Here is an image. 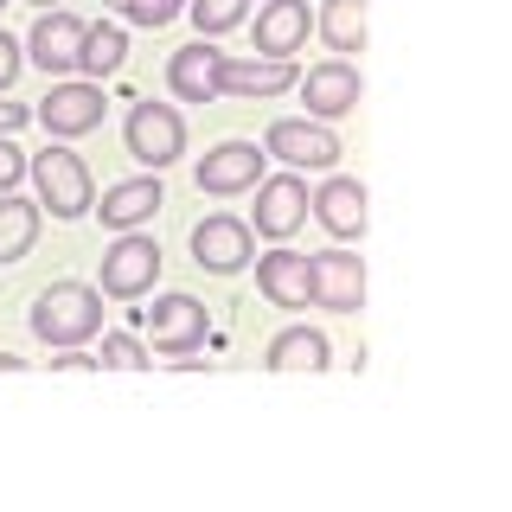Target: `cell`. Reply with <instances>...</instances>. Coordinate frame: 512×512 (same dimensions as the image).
I'll use <instances>...</instances> for the list:
<instances>
[{
    "label": "cell",
    "mask_w": 512,
    "mask_h": 512,
    "mask_svg": "<svg viewBox=\"0 0 512 512\" xmlns=\"http://www.w3.org/2000/svg\"><path fill=\"white\" fill-rule=\"evenodd\" d=\"M250 192H256V231H263V237L282 244V237H295L301 224H308V180H301L295 167H288V173H263Z\"/></svg>",
    "instance_id": "cell-8"
},
{
    "label": "cell",
    "mask_w": 512,
    "mask_h": 512,
    "mask_svg": "<svg viewBox=\"0 0 512 512\" xmlns=\"http://www.w3.org/2000/svg\"><path fill=\"white\" fill-rule=\"evenodd\" d=\"M205 340H212V314H205V301L192 295H160L148 308V346L160 352V359H180V352H205Z\"/></svg>",
    "instance_id": "cell-5"
},
{
    "label": "cell",
    "mask_w": 512,
    "mask_h": 512,
    "mask_svg": "<svg viewBox=\"0 0 512 512\" xmlns=\"http://www.w3.org/2000/svg\"><path fill=\"white\" fill-rule=\"evenodd\" d=\"M103 372H148L154 365V346L141 333H103V352H96Z\"/></svg>",
    "instance_id": "cell-24"
},
{
    "label": "cell",
    "mask_w": 512,
    "mask_h": 512,
    "mask_svg": "<svg viewBox=\"0 0 512 512\" xmlns=\"http://www.w3.org/2000/svg\"><path fill=\"white\" fill-rule=\"evenodd\" d=\"M308 269H314V301L320 308H333V314H359L365 308V256L320 250V256H308Z\"/></svg>",
    "instance_id": "cell-12"
},
{
    "label": "cell",
    "mask_w": 512,
    "mask_h": 512,
    "mask_svg": "<svg viewBox=\"0 0 512 512\" xmlns=\"http://www.w3.org/2000/svg\"><path fill=\"white\" fill-rule=\"evenodd\" d=\"M269 372H327V333L314 327H282L263 352Z\"/></svg>",
    "instance_id": "cell-20"
},
{
    "label": "cell",
    "mask_w": 512,
    "mask_h": 512,
    "mask_svg": "<svg viewBox=\"0 0 512 512\" xmlns=\"http://www.w3.org/2000/svg\"><path fill=\"white\" fill-rule=\"evenodd\" d=\"M32 333H39L45 346H84L103 333V288L90 282H52L39 288V301H32Z\"/></svg>",
    "instance_id": "cell-1"
},
{
    "label": "cell",
    "mask_w": 512,
    "mask_h": 512,
    "mask_svg": "<svg viewBox=\"0 0 512 512\" xmlns=\"http://www.w3.org/2000/svg\"><path fill=\"white\" fill-rule=\"evenodd\" d=\"M26 116H32L26 103H0V135H13V128H26Z\"/></svg>",
    "instance_id": "cell-30"
},
{
    "label": "cell",
    "mask_w": 512,
    "mask_h": 512,
    "mask_svg": "<svg viewBox=\"0 0 512 512\" xmlns=\"http://www.w3.org/2000/svg\"><path fill=\"white\" fill-rule=\"evenodd\" d=\"M160 205H167V192H160V180L154 173H141V180H122V186H109L103 192V205H90L96 218L109 224V231H141Z\"/></svg>",
    "instance_id": "cell-17"
},
{
    "label": "cell",
    "mask_w": 512,
    "mask_h": 512,
    "mask_svg": "<svg viewBox=\"0 0 512 512\" xmlns=\"http://www.w3.org/2000/svg\"><path fill=\"white\" fill-rule=\"evenodd\" d=\"M20 64H26V52H20V39H13V32H0V96L13 90V77H20Z\"/></svg>",
    "instance_id": "cell-28"
},
{
    "label": "cell",
    "mask_w": 512,
    "mask_h": 512,
    "mask_svg": "<svg viewBox=\"0 0 512 512\" xmlns=\"http://www.w3.org/2000/svg\"><path fill=\"white\" fill-rule=\"evenodd\" d=\"M26 173H32V186H39V212H52V218H84L90 205H96V180H90V167H84V154H71V148H45V154H32L26 160Z\"/></svg>",
    "instance_id": "cell-2"
},
{
    "label": "cell",
    "mask_w": 512,
    "mask_h": 512,
    "mask_svg": "<svg viewBox=\"0 0 512 512\" xmlns=\"http://www.w3.org/2000/svg\"><path fill=\"white\" fill-rule=\"evenodd\" d=\"M26 52L39 71H77V52H84V20L77 13H64V7H45L39 13V26H32V39H26Z\"/></svg>",
    "instance_id": "cell-14"
},
{
    "label": "cell",
    "mask_w": 512,
    "mask_h": 512,
    "mask_svg": "<svg viewBox=\"0 0 512 512\" xmlns=\"http://www.w3.org/2000/svg\"><path fill=\"white\" fill-rule=\"evenodd\" d=\"M263 167H269V154L256 148V141H218L212 154L199 160V192H212V199H237V192H250L256 180H263Z\"/></svg>",
    "instance_id": "cell-10"
},
{
    "label": "cell",
    "mask_w": 512,
    "mask_h": 512,
    "mask_svg": "<svg viewBox=\"0 0 512 512\" xmlns=\"http://www.w3.org/2000/svg\"><path fill=\"white\" fill-rule=\"evenodd\" d=\"M103 84H52V96H45L32 116L45 122V135L52 141H77V135H90V128H103Z\"/></svg>",
    "instance_id": "cell-9"
},
{
    "label": "cell",
    "mask_w": 512,
    "mask_h": 512,
    "mask_svg": "<svg viewBox=\"0 0 512 512\" xmlns=\"http://www.w3.org/2000/svg\"><path fill=\"white\" fill-rule=\"evenodd\" d=\"M263 154L282 160V167H295V173H301V167L327 173L333 160H340V135H333L327 122H314V116H282V122H269Z\"/></svg>",
    "instance_id": "cell-6"
},
{
    "label": "cell",
    "mask_w": 512,
    "mask_h": 512,
    "mask_svg": "<svg viewBox=\"0 0 512 512\" xmlns=\"http://www.w3.org/2000/svg\"><path fill=\"white\" fill-rule=\"evenodd\" d=\"M109 13H116V20H128V26H167V20H180L186 13V0H103Z\"/></svg>",
    "instance_id": "cell-26"
},
{
    "label": "cell",
    "mask_w": 512,
    "mask_h": 512,
    "mask_svg": "<svg viewBox=\"0 0 512 512\" xmlns=\"http://www.w3.org/2000/svg\"><path fill=\"white\" fill-rule=\"evenodd\" d=\"M256 288H263L276 308H308L314 301V269L301 250H269L256 256Z\"/></svg>",
    "instance_id": "cell-16"
},
{
    "label": "cell",
    "mask_w": 512,
    "mask_h": 512,
    "mask_svg": "<svg viewBox=\"0 0 512 512\" xmlns=\"http://www.w3.org/2000/svg\"><path fill=\"white\" fill-rule=\"evenodd\" d=\"M250 256H256V231L244 218L212 212V218L192 224V263H199V269H212V276H237Z\"/></svg>",
    "instance_id": "cell-7"
},
{
    "label": "cell",
    "mask_w": 512,
    "mask_h": 512,
    "mask_svg": "<svg viewBox=\"0 0 512 512\" xmlns=\"http://www.w3.org/2000/svg\"><path fill=\"white\" fill-rule=\"evenodd\" d=\"M122 141L148 173H160V167H173V160L186 154V122H180L173 103H135L128 122H122Z\"/></svg>",
    "instance_id": "cell-4"
},
{
    "label": "cell",
    "mask_w": 512,
    "mask_h": 512,
    "mask_svg": "<svg viewBox=\"0 0 512 512\" xmlns=\"http://www.w3.org/2000/svg\"><path fill=\"white\" fill-rule=\"evenodd\" d=\"M314 32L308 0H263L256 13V58H295Z\"/></svg>",
    "instance_id": "cell-15"
},
{
    "label": "cell",
    "mask_w": 512,
    "mask_h": 512,
    "mask_svg": "<svg viewBox=\"0 0 512 512\" xmlns=\"http://www.w3.org/2000/svg\"><path fill=\"white\" fill-rule=\"evenodd\" d=\"M186 13H192V26H199V39H218V32H231V26H244V0H186Z\"/></svg>",
    "instance_id": "cell-25"
},
{
    "label": "cell",
    "mask_w": 512,
    "mask_h": 512,
    "mask_svg": "<svg viewBox=\"0 0 512 512\" xmlns=\"http://www.w3.org/2000/svg\"><path fill=\"white\" fill-rule=\"evenodd\" d=\"M167 90L180 96V103H212L218 96V52L212 39H192L180 52L167 58Z\"/></svg>",
    "instance_id": "cell-18"
},
{
    "label": "cell",
    "mask_w": 512,
    "mask_h": 512,
    "mask_svg": "<svg viewBox=\"0 0 512 512\" xmlns=\"http://www.w3.org/2000/svg\"><path fill=\"white\" fill-rule=\"evenodd\" d=\"M39 199H20V192H0V269L20 263V256L39 244Z\"/></svg>",
    "instance_id": "cell-21"
},
{
    "label": "cell",
    "mask_w": 512,
    "mask_h": 512,
    "mask_svg": "<svg viewBox=\"0 0 512 512\" xmlns=\"http://www.w3.org/2000/svg\"><path fill=\"white\" fill-rule=\"evenodd\" d=\"M308 205H314V218L327 224L333 237H365V186L359 180L333 173L320 192H308Z\"/></svg>",
    "instance_id": "cell-19"
},
{
    "label": "cell",
    "mask_w": 512,
    "mask_h": 512,
    "mask_svg": "<svg viewBox=\"0 0 512 512\" xmlns=\"http://www.w3.org/2000/svg\"><path fill=\"white\" fill-rule=\"evenodd\" d=\"M314 26H320V39L333 45V58L365 52V0H327Z\"/></svg>",
    "instance_id": "cell-23"
},
{
    "label": "cell",
    "mask_w": 512,
    "mask_h": 512,
    "mask_svg": "<svg viewBox=\"0 0 512 512\" xmlns=\"http://www.w3.org/2000/svg\"><path fill=\"white\" fill-rule=\"evenodd\" d=\"M295 90H301V103H308L314 122H340V116L359 109V64L327 58V64H314L308 77H295Z\"/></svg>",
    "instance_id": "cell-11"
},
{
    "label": "cell",
    "mask_w": 512,
    "mask_h": 512,
    "mask_svg": "<svg viewBox=\"0 0 512 512\" xmlns=\"http://www.w3.org/2000/svg\"><path fill=\"white\" fill-rule=\"evenodd\" d=\"M154 282H160V244L141 231H116V244L103 250V282L96 288L109 301H141L154 295Z\"/></svg>",
    "instance_id": "cell-3"
},
{
    "label": "cell",
    "mask_w": 512,
    "mask_h": 512,
    "mask_svg": "<svg viewBox=\"0 0 512 512\" xmlns=\"http://www.w3.org/2000/svg\"><path fill=\"white\" fill-rule=\"evenodd\" d=\"M122 58H128L122 20H96V26H84V52H77V71H84L90 84H103L109 71H122Z\"/></svg>",
    "instance_id": "cell-22"
},
{
    "label": "cell",
    "mask_w": 512,
    "mask_h": 512,
    "mask_svg": "<svg viewBox=\"0 0 512 512\" xmlns=\"http://www.w3.org/2000/svg\"><path fill=\"white\" fill-rule=\"evenodd\" d=\"M26 180V154L13 148V135H0V192H20Z\"/></svg>",
    "instance_id": "cell-27"
},
{
    "label": "cell",
    "mask_w": 512,
    "mask_h": 512,
    "mask_svg": "<svg viewBox=\"0 0 512 512\" xmlns=\"http://www.w3.org/2000/svg\"><path fill=\"white\" fill-rule=\"evenodd\" d=\"M26 7H39V13H45V7H58V0H26Z\"/></svg>",
    "instance_id": "cell-31"
},
{
    "label": "cell",
    "mask_w": 512,
    "mask_h": 512,
    "mask_svg": "<svg viewBox=\"0 0 512 512\" xmlns=\"http://www.w3.org/2000/svg\"><path fill=\"white\" fill-rule=\"evenodd\" d=\"M295 58H231V52H218V96H282V90H295Z\"/></svg>",
    "instance_id": "cell-13"
},
{
    "label": "cell",
    "mask_w": 512,
    "mask_h": 512,
    "mask_svg": "<svg viewBox=\"0 0 512 512\" xmlns=\"http://www.w3.org/2000/svg\"><path fill=\"white\" fill-rule=\"evenodd\" d=\"M0 7H7V0H0Z\"/></svg>",
    "instance_id": "cell-32"
},
{
    "label": "cell",
    "mask_w": 512,
    "mask_h": 512,
    "mask_svg": "<svg viewBox=\"0 0 512 512\" xmlns=\"http://www.w3.org/2000/svg\"><path fill=\"white\" fill-rule=\"evenodd\" d=\"M52 372H103V365H96V352H84V346H58Z\"/></svg>",
    "instance_id": "cell-29"
}]
</instances>
